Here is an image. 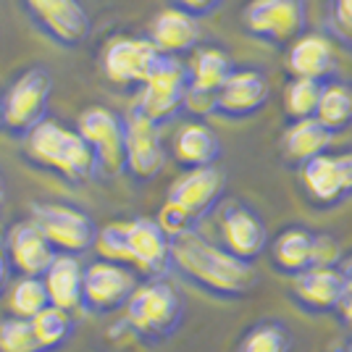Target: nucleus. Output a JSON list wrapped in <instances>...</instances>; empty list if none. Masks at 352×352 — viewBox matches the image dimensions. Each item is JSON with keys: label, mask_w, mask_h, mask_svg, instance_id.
Listing matches in <instances>:
<instances>
[{"label": "nucleus", "mask_w": 352, "mask_h": 352, "mask_svg": "<svg viewBox=\"0 0 352 352\" xmlns=\"http://www.w3.org/2000/svg\"><path fill=\"white\" fill-rule=\"evenodd\" d=\"M176 3L182 6V11H187V14H192L195 19H197V16L213 14L223 0H176Z\"/></svg>", "instance_id": "nucleus-35"}, {"label": "nucleus", "mask_w": 352, "mask_h": 352, "mask_svg": "<svg viewBox=\"0 0 352 352\" xmlns=\"http://www.w3.org/2000/svg\"><path fill=\"white\" fill-rule=\"evenodd\" d=\"M32 221L56 250V255H82L92 250L98 226L85 210L63 203H34Z\"/></svg>", "instance_id": "nucleus-6"}, {"label": "nucleus", "mask_w": 352, "mask_h": 352, "mask_svg": "<svg viewBox=\"0 0 352 352\" xmlns=\"http://www.w3.org/2000/svg\"><path fill=\"white\" fill-rule=\"evenodd\" d=\"M76 132L95 155L98 171L118 176L126 166V126L124 118L105 105H89L76 121Z\"/></svg>", "instance_id": "nucleus-7"}, {"label": "nucleus", "mask_w": 352, "mask_h": 352, "mask_svg": "<svg viewBox=\"0 0 352 352\" xmlns=\"http://www.w3.org/2000/svg\"><path fill=\"white\" fill-rule=\"evenodd\" d=\"M294 339L287 323L281 321H258L236 342V352H292Z\"/></svg>", "instance_id": "nucleus-29"}, {"label": "nucleus", "mask_w": 352, "mask_h": 352, "mask_svg": "<svg viewBox=\"0 0 352 352\" xmlns=\"http://www.w3.org/2000/svg\"><path fill=\"white\" fill-rule=\"evenodd\" d=\"M124 126H126V166H124V171H129L142 182L155 179L166 168V147L158 134V126L150 124L134 108L124 118Z\"/></svg>", "instance_id": "nucleus-16"}, {"label": "nucleus", "mask_w": 352, "mask_h": 352, "mask_svg": "<svg viewBox=\"0 0 352 352\" xmlns=\"http://www.w3.org/2000/svg\"><path fill=\"white\" fill-rule=\"evenodd\" d=\"M347 352H352V344H350V347H347Z\"/></svg>", "instance_id": "nucleus-41"}, {"label": "nucleus", "mask_w": 352, "mask_h": 352, "mask_svg": "<svg viewBox=\"0 0 352 352\" xmlns=\"http://www.w3.org/2000/svg\"><path fill=\"white\" fill-rule=\"evenodd\" d=\"M287 69L292 74V79H313L326 85V79L337 72L334 43L321 32L300 34L287 50Z\"/></svg>", "instance_id": "nucleus-21"}, {"label": "nucleus", "mask_w": 352, "mask_h": 352, "mask_svg": "<svg viewBox=\"0 0 352 352\" xmlns=\"http://www.w3.org/2000/svg\"><path fill=\"white\" fill-rule=\"evenodd\" d=\"M174 158L187 171L216 166V161L221 158L219 137L203 121H187L179 126V132L174 137Z\"/></svg>", "instance_id": "nucleus-24"}, {"label": "nucleus", "mask_w": 352, "mask_h": 352, "mask_svg": "<svg viewBox=\"0 0 352 352\" xmlns=\"http://www.w3.org/2000/svg\"><path fill=\"white\" fill-rule=\"evenodd\" d=\"M155 223L163 229V234L168 236V239H174V236H182V234H190V232H197V223L182 210V208L171 206V203H163V208L158 210V219Z\"/></svg>", "instance_id": "nucleus-33"}, {"label": "nucleus", "mask_w": 352, "mask_h": 352, "mask_svg": "<svg viewBox=\"0 0 352 352\" xmlns=\"http://www.w3.org/2000/svg\"><path fill=\"white\" fill-rule=\"evenodd\" d=\"M313 118L331 134L347 129L352 124V89L347 85H339V82L323 85L321 100H318Z\"/></svg>", "instance_id": "nucleus-27"}, {"label": "nucleus", "mask_w": 352, "mask_h": 352, "mask_svg": "<svg viewBox=\"0 0 352 352\" xmlns=\"http://www.w3.org/2000/svg\"><path fill=\"white\" fill-rule=\"evenodd\" d=\"M221 248L234 258L252 263L268 250V229L263 219L245 203H229L221 210L219 221Z\"/></svg>", "instance_id": "nucleus-15"}, {"label": "nucleus", "mask_w": 352, "mask_h": 352, "mask_svg": "<svg viewBox=\"0 0 352 352\" xmlns=\"http://www.w3.org/2000/svg\"><path fill=\"white\" fill-rule=\"evenodd\" d=\"M226 192V174L219 166L206 168H190L168 187L166 203L182 208L195 223L206 219Z\"/></svg>", "instance_id": "nucleus-13"}, {"label": "nucleus", "mask_w": 352, "mask_h": 352, "mask_svg": "<svg viewBox=\"0 0 352 352\" xmlns=\"http://www.w3.org/2000/svg\"><path fill=\"white\" fill-rule=\"evenodd\" d=\"M163 53L150 43L147 37H113L103 47V74L108 82L121 85V87H132V85H145L150 74L158 69Z\"/></svg>", "instance_id": "nucleus-10"}, {"label": "nucleus", "mask_w": 352, "mask_h": 352, "mask_svg": "<svg viewBox=\"0 0 352 352\" xmlns=\"http://www.w3.org/2000/svg\"><path fill=\"white\" fill-rule=\"evenodd\" d=\"M126 232V265L145 274L147 279H163L171 268V239L163 234L155 219L137 216L124 221Z\"/></svg>", "instance_id": "nucleus-12"}, {"label": "nucleus", "mask_w": 352, "mask_h": 352, "mask_svg": "<svg viewBox=\"0 0 352 352\" xmlns=\"http://www.w3.org/2000/svg\"><path fill=\"white\" fill-rule=\"evenodd\" d=\"M82 279H85V265L79 263V258L56 255L43 274L50 308L66 310V313L82 308Z\"/></svg>", "instance_id": "nucleus-23"}, {"label": "nucleus", "mask_w": 352, "mask_h": 352, "mask_svg": "<svg viewBox=\"0 0 352 352\" xmlns=\"http://www.w3.org/2000/svg\"><path fill=\"white\" fill-rule=\"evenodd\" d=\"M187 89H190L187 66L179 58L163 56L158 69L150 74V79L140 87V98L134 103V111L142 113L150 124L163 126L171 118L179 116V111L184 108Z\"/></svg>", "instance_id": "nucleus-4"}, {"label": "nucleus", "mask_w": 352, "mask_h": 352, "mask_svg": "<svg viewBox=\"0 0 352 352\" xmlns=\"http://www.w3.org/2000/svg\"><path fill=\"white\" fill-rule=\"evenodd\" d=\"M334 19L344 32H352V0H334Z\"/></svg>", "instance_id": "nucleus-36"}, {"label": "nucleus", "mask_w": 352, "mask_h": 352, "mask_svg": "<svg viewBox=\"0 0 352 352\" xmlns=\"http://www.w3.org/2000/svg\"><path fill=\"white\" fill-rule=\"evenodd\" d=\"M268 250L276 271L297 276L313 265V232L305 226H289L274 236Z\"/></svg>", "instance_id": "nucleus-26"}, {"label": "nucleus", "mask_w": 352, "mask_h": 352, "mask_svg": "<svg viewBox=\"0 0 352 352\" xmlns=\"http://www.w3.org/2000/svg\"><path fill=\"white\" fill-rule=\"evenodd\" d=\"M334 142V134L326 126H321L316 118H300L287 126V132L281 134V150L287 155V161L292 163H308L313 158L323 155Z\"/></svg>", "instance_id": "nucleus-25"}, {"label": "nucleus", "mask_w": 352, "mask_h": 352, "mask_svg": "<svg viewBox=\"0 0 352 352\" xmlns=\"http://www.w3.org/2000/svg\"><path fill=\"white\" fill-rule=\"evenodd\" d=\"M3 252L8 265L19 271V276H43L56 258V250L50 248V242L32 219L11 226Z\"/></svg>", "instance_id": "nucleus-20"}, {"label": "nucleus", "mask_w": 352, "mask_h": 352, "mask_svg": "<svg viewBox=\"0 0 352 352\" xmlns=\"http://www.w3.org/2000/svg\"><path fill=\"white\" fill-rule=\"evenodd\" d=\"M50 92H53V82H50V74L45 69L24 72L3 98V105H0L3 126L19 134L32 132L40 121H45Z\"/></svg>", "instance_id": "nucleus-8"}, {"label": "nucleus", "mask_w": 352, "mask_h": 352, "mask_svg": "<svg viewBox=\"0 0 352 352\" xmlns=\"http://www.w3.org/2000/svg\"><path fill=\"white\" fill-rule=\"evenodd\" d=\"M150 43L158 47L163 56H182L190 53L200 43V24L197 19L182 8H166L150 24Z\"/></svg>", "instance_id": "nucleus-22"}, {"label": "nucleus", "mask_w": 352, "mask_h": 352, "mask_svg": "<svg viewBox=\"0 0 352 352\" xmlns=\"http://www.w3.org/2000/svg\"><path fill=\"white\" fill-rule=\"evenodd\" d=\"M339 263H342V245L337 236L313 232V265L310 268H339Z\"/></svg>", "instance_id": "nucleus-34"}, {"label": "nucleus", "mask_w": 352, "mask_h": 352, "mask_svg": "<svg viewBox=\"0 0 352 352\" xmlns=\"http://www.w3.org/2000/svg\"><path fill=\"white\" fill-rule=\"evenodd\" d=\"M171 268H176L190 284L221 300L245 297L255 287L252 263L234 258L200 232L171 239Z\"/></svg>", "instance_id": "nucleus-1"}, {"label": "nucleus", "mask_w": 352, "mask_h": 352, "mask_svg": "<svg viewBox=\"0 0 352 352\" xmlns=\"http://www.w3.org/2000/svg\"><path fill=\"white\" fill-rule=\"evenodd\" d=\"M234 63L232 58L219 50V47H200L195 50L187 66V76H190V89H187V103L195 113H210L216 105V95L221 87L226 85V79L234 74Z\"/></svg>", "instance_id": "nucleus-14"}, {"label": "nucleus", "mask_w": 352, "mask_h": 352, "mask_svg": "<svg viewBox=\"0 0 352 352\" xmlns=\"http://www.w3.org/2000/svg\"><path fill=\"white\" fill-rule=\"evenodd\" d=\"M334 352H347V350H334Z\"/></svg>", "instance_id": "nucleus-42"}, {"label": "nucleus", "mask_w": 352, "mask_h": 352, "mask_svg": "<svg viewBox=\"0 0 352 352\" xmlns=\"http://www.w3.org/2000/svg\"><path fill=\"white\" fill-rule=\"evenodd\" d=\"M271 100V85L263 72L258 69H239L216 95L213 111L226 118H250L263 111Z\"/></svg>", "instance_id": "nucleus-18"}, {"label": "nucleus", "mask_w": 352, "mask_h": 352, "mask_svg": "<svg viewBox=\"0 0 352 352\" xmlns=\"http://www.w3.org/2000/svg\"><path fill=\"white\" fill-rule=\"evenodd\" d=\"M302 190L316 206L334 208L352 195V153L329 155L323 153L300 166Z\"/></svg>", "instance_id": "nucleus-11"}, {"label": "nucleus", "mask_w": 352, "mask_h": 352, "mask_svg": "<svg viewBox=\"0 0 352 352\" xmlns=\"http://www.w3.org/2000/svg\"><path fill=\"white\" fill-rule=\"evenodd\" d=\"M124 318L137 339L145 344H161L174 337L184 321V300L166 279H147L124 305Z\"/></svg>", "instance_id": "nucleus-2"}, {"label": "nucleus", "mask_w": 352, "mask_h": 352, "mask_svg": "<svg viewBox=\"0 0 352 352\" xmlns=\"http://www.w3.org/2000/svg\"><path fill=\"white\" fill-rule=\"evenodd\" d=\"M45 308H50L47 289L43 284V276H19L16 284L8 292V310L14 318L32 321L34 316H40Z\"/></svg>", "instance_id": "nucleus-30"}, {"label": "nucleus", "mask_w": 352, "mask_h": 352, "mask_svg": "<svg viewBox=\"0 0 352 352\" xmlns=\"http://www.w3.org/2000/svg\"><path fill=\"white\" fill-rule=\"evenodd\" d=\"M3 200H6V187H3V179H0V206H3Z\"/></svg>", "instance_id": "nucleus-40"}, {"label": "nucleus", "mask_w": 352, "mask_h": 352, "mask_svg": "<svg viewBox=\"0 0 352 352\" xmlns=\"http://www.w3.org/2000/svg\"><path fill=\"white\" fill-rule=\"evenodd\" d=\"M27 8L56 43L74 47L89 37V14L82 0H27Z\"/></svg>", "instance_id": "nucleus-17"}, {"label": "nucleus", "mask_w": 352, "mask_h": 352, "mask_svg": "<svg viewBox=\"0 0 352 352\" xmlns=\"http://www.w3.org/2000/svg\"><path fill=\"white\" fill-rule=\"evenodd\" d=\"M137 274L126 265L95 261L85 268L82 279V308L95 316H111L124 310L126 300L137 289Z\"/></svg>", "instance_id": "nucleus-9"}, {"label": "nucleus", "mask_w": 352, "mask_h": 352, "mask_svg": "<svg viewBox=\"0 0 352 352\" xmlns=\"http://www.w3.org/2000/svg\"><path fill=\"white\" fill-rule=\"evenodd\" d=\"M347 279L342 268H308L292 276L289 294L300 308L310 313H334L347 292Z\"/></svg>", "instance_id": "nucleus-19"}, {"label": "nucleus", "mask_w": 352, "mask_h": 352, "mask_svg": "<svg viewBox=\"0 0 352 352\" xmlns=\"http://www.w3.org/2000/svg\"><path fill=\"white\" fill-rule=\"evenodd\" d=\"M30 323H32V331H34V339H37V344H40L43 352L63 350V347L72 342L74 329H76L72 313L58 310V308H45L43 313L34 316Z\"/></svg>", "instance_id": "nucleus-28"}, {"label": "nucleus", "mask_w": 352, "mask_h": 352, "mask_svg": "<svg viewBox=\"0 0 352 352\" xmlns=\"http://www.w3.org/2000/svg\"><path fill=\"white\" fill-rule=\"evenodd\" d=\"M334 313H337L339 321L344 323L347 329H352V287H347V292H344V297H342V302L337 305Z\"/></svg>", "instance_id": "nucleus-37"}, {"label": "nucleus", "mask_w": 352, "mask_h": 352, "mask_svg": "<svg viewBox=\"0 0 352 352\" xmlns=\"http://www.w3.org/2000/svg\"><path fill=\"white\" fill-rule=\"evenodd\" d=\"M321 92H323L321 82H313V79H292V82L287 85V89H284V108H287V113L292 116V121L316 116Z\"/></svg>", "instance_id": "nucleus-31"}, {"label": "nucleus", "mask_w": 352, "mask_h": 352, "mask_svg": "<svg viewBox=\"0 0 352 352\" xmlns=\"http://www.w3.org/2000/svg\"><path fill=\"white\" fill-rule=\"evenodd\" d=\"M27 155L69 182H87L98 171L95 155L79 132L50 118L40 121L32 132H27Z\"/></svg>", "instance_id": "nucleus-3"}, {"label": "nucleus", "mask_w": 352, "mask_h": 352, "mask_svg": "<svg viewBox=\"0 0 352 352\" xmlns=\"http://www.w3.org/2000/svg\"><path fill=\"white\" fill-rule=\"evenodd\" d=\"M339 268H342V274H344V279H347V284L352 287V255H350V258H344V261L339 263Z\"/></svg>", "instance_id": "nucleus-39"}, {"label": "nucleus", "mask_w": 352, "mask_h": 352, "mask_svg": "<svg viewBox=\"0 0 352 352\" xmlns=\"http://www.w3.org/2000/svg\"><path fill=\"white\" fill-rule=\"evenodd\" d=\"M8 287V261H6V252L0 250V297Z\"/></svg>", "instance_id": "nucleus-38"}, {"label": "nucleus", "mask_w": 352, "mask_h": 352, "mask_svg": "<svg viewBox=\"0 0 352 352\" xmlns=\"http://www.w3.org/2000/svg\"><path fill=\"white\" fill-rule=\"evenodd\" d=\"M0 352H43L34 331H32V323L24 318H3L0 321Z\"/></svg>", "instance_id": "nucleus-32"}, {"label": "nucleus", "mask_w": 352, "mask_h": 352, "mask_svg": "<svg viewBox=\"0 0 352 352\" xmlns=\"http://www.w3.org/2000/svg\"><path fill=\"white\" fill-rule=\"evenodd\" d=\"M305 0H250L242 11V27L250 37L268 45H292L305 34Z\"/></svg>", "instance_id": "nucleus-5"}]
</instances>
